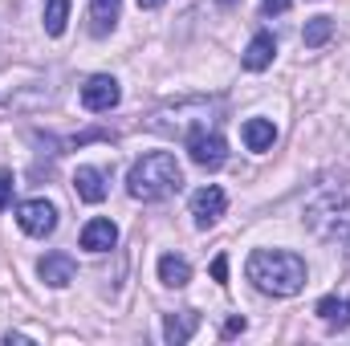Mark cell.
Instances as JSON below:
<instances>
[{
    "label": "cell",
    "instance_id": "cell-17",
    "mask_svg": "<svg viewBox=\"0 0 350 346\" xmlns=\"http://www.w3.org/2000/svg\"><path fill=\"white\" fill-rule=\"evenodd\" d=\"M330 37H334V21H330V16H314V21H306V33H301L306 49H318V45H326Z\"/></svg>",
    "mask_w": 350,
    "mask_h": 346
},
{
    "label": "cell",
    "instance_id": "cell-24",
    "mask_svg": "<svg viewBox=\"0 0 350 346\" xmlns=\"http://www.w3.org/2000/svg\"><path fill=\"white\" fill-rule=\"evenodd\" d=\"M216 4H220V8H237L241 0H216Z\"/></svg>",
    "mask_w": 350,
    "mask_h": 346
},
{
    "label": "cell",
    "instance_id": "cell-21",
    "mask_svg": "<svg viewBox=\"0 0 350 346\" xmlns=\"http://www.w3.org/2000/svg\"><path fill=\"white\" fill-rule=\"evenodd\" d=\"M212 277H216V281H228V257L212 261Z\"/></svg>",
    "mask_w": 350,
    "mask_h": 346
},
{
    "label": "cell",
    "instance_id": "cell-6",
    "mask_svg": "<svg viewBox=\"0 0 350 346\" xmlns=\"http://www.w3.org/2000/svg\"><path fill=\"white\" fill-rule=\"evenodd\" d=\"M224 208H228V196H224L216 183L200 187V191L191 196V220H196V228H212V224L224 216Z\"/></svg>",
    "mask_w": 350,
    "mask_h": 346
},
{
    "label": "cell",
    "instance_id": "cell-2",
    "mask_svg": "<svg viewBox=\"0 0 350 346\" xmlns=\"http://www.w3.org/2000/svg\"><path fill=\"white\" fill-rule=\"evenodd\" d=\"M183 187V172H179V163H175L172 151H151V155H143L131 175H126V191L135 196V200H143V204H155V200H167Z\"/></svg>",
    "mask_w": 350,
    "mask_h": 346
},
{
    "label": "cell",
    "instance_id": "cell-25",
    "mask_svg": "<svg viewBox=\"0 0 350 346\" xmlns=\"http://www.w3.org/2000/svg\"><path fill=\"white\" fill-rule=\"evenodd\" d=\"M347 245H350V241H347Z\"/></svg>",
    "mask_w": 350,
    "mask_h": 346
},
{
    "label": "cell",
    "instance_id": "cell-20",
    "mask_svg": "<svg viewBox=\"0 0 350 346\" xmlns=\"http://www.w3.org/2000/svg\"><path fill=\"white\" fill-rule=\"evenodd\" d=\"M245 326H249V322H245V318H228V322H224V330H220V334H224V338H237V334H245Z\"/></svg>",
    "mask_w": 350,
    "mask_h": 346
},
{
    "label": "cell",
    "instance_id": "cell-3",
    "mask_svg": "<svg viewBox=\"0 0 350 346\" xmlns=\"http://www.w3.org/2000/svg\"><path fill=\"white\" fill-rule=\"evenodd\" d=\"M306 228L326 245L350 241V191H322L306 204Z\"/></svg>",
    "mask_w": 350,
    "mask_h": 346
},
{
    "label": "cell",
    "instance_id": "cell-10",
    "mask_svg": "<svg viewBox=\"0 0 350 346\" xmlns=\"http://www.w3.org/2000/svg\"><path fill=\"white\" fill-rule=\"evenodd\" d=\"M273 57H277V41H273V33H257L253 41H249V49H245V70H253V74H261L273 66Z\"/></svg>",
    "mask_w": 350,
    "mask_h": 346
},
{
    "label": "cell",
    "instance_id": "cell-19",
    "mask_svg": "<svg viewBox=\"0 0 350 346\" xmlns=\"http://www.w3.org/2000/svg\"><path fill=\"white\" fill-rule=\"evenodd\" d=\"M12 187H16V179H12V172H0V212L12 204Z\"/></svg>",
    "mask_w": 350,
    "mask_h": 346
},
{
    "label": "cell",
    "instance_id": "cell-16",
    "mask_svg": "<svg viewBox=\"0 0 350 346\" xmlns=\"http://www.w3.org/2000/svg\"><path fill=\"white\" fill-rule=\"evenodd\" d=\"M277 143V127L269 118H249L245 122V147L249 151H269Z\"/></svg>",
    "mask_w": 350,
    "mask_h": 346
},
{
    "label": "cell",
    "instance_id": "cell-9",
    "mask_svg": "<svg viewBox=\"0 0 350 346\" xmlns=\"http://www.w3.org/2000/svg\"><path fill=\"white\" fill-rule=\"evenodd\" d=\"M114 245H118V228H114L106 216L90 220L86 228H82V249H86V253H110Z\"/></svg>",
    "mask_w": 350,
    "mask_h": 346
},
{
    "label": "cell",
    "instance_id": "cell-8",
    "mask_svg": "<svg viewBox=\"0 0 350 346\" xmlns=\"http://www.w3.org/2000/svg\"><path fill=\"white\" fill-rule=\"evenodd\" d=\"M37 273H41V281L49 285V289H66L74 277H78V265L70 253H45L41 265H37Z\"/></svg>",
    "mask_w": 350,
    "mask_h": 346
},
{
    "label": "cell",
    "instance_id": "cell-7",
    "mask_svg": "<svg viewBox=\"0 0 350 346\" xmlns=\"http://www.w3.org/2000/svg\"><path fill=\"white\" fill-rule=\"evenodd\" d=\"M118 98H122V90H118V82H114L110 74H94L86 86H82V106L94 110V114L114 110V106H118Z\"/></svg>",
    "mask_w": 350,
    "mask_h": 346
},
{
    "label": "cell",
    "instance_id": "cell-4",
    "mask_svg": "<svg viewBox=\"0 0 350 346\" xmlns=\"http://www.w3.org/2000/svg\"><path fill=\"white\" fill-rule=\"evenodd\" d=\"M187 155H191V163L196 168H204V172H216V168H224V159H228V143L212 131V127H200V131H191L187 139Z\"/></svg>",
    "mask_w": 350,
    "mask_h": 346
},
{
    "label": "cell",
    "instance_id": "cell-11",
    "mask_svg": "<svg viewBox=\"0 0 350 346\" xmlns=\"http://www.w3.org/2000/svg\"><path fill=\"white\" fill-rule=\"evenodd\" d=\"M118 12H122V0H90V33L106 37L118 25Z\"/></svg>",
    "mask_w": 350,
    "mask_h": 346
},
{
    "label": "cell",
    "instance_id": "cell-15",
    "mask_svg": "<svg viewBox=\"0 0 350 346\" xmlns=\"http://www.w3.org/2000/svg\"><path fill=\"white\" fill-rule=\"evenodd\" d=\"M318 318H322L330 330H347L350 326V293L347 297H322V302H318Z\"/></svg>",
    "mask_w": 350,
    "mask_h": 346
},
{
    "label": "cell",
    "instance_id": "cell-14",
    "mask_svg": "<svg viewBox=\"0 0 350 346\" xmlns=\"http://www.w3.org/2000/svg\"><path fill=\"white\" fill-rule=\"evenodd\" d=\"M159 281H163L167 289H183V285L191 281V265H187V257L163 253V257H159Z\"/></svg>",
    "mask_w": 350,
    "mask_h": 346
},
{
    "label": "cell",
    "instance_id": "cell-5",
    "mask_svg": "<svg viewBox=\"0 0 350 346\" xmlns=\"http://www.w3.org/2000/svg\"><path fill=\"white\" fill-rule=\"evenodd\" d=\"M16 224L29 232V237H53V228H57V204L53 200H25V204H16Z\"/></svg>",
    "mask_w": 350,
    "mask_h": 346
},
{
    "label": "cell",
    "instance_id": "cell-23",
    "mask_svg": "<svg viewBox=\"0 0 350 346\" xmlns=\"http://www.w3.org/2000/svg\"><path fill=\"white\" fill-rule=\"evenodd\" d=\"M163 0H139V8H159Z\"/></svg>",
    "mask_w": 350,
    "mask_h": 346
},
{
    "label": "cell",
    "instance_id": "cell-1",
    "mask_svg": "<svg viewBox=\"0 0 350 346\" xmlns=\"http://www.w3.org/2000/svg\"><path fill=\"white\" fill-rule=\"evenodd\" d=\"M245 273L269 297H293L306 289V261L289 249H257L245 265Z\"/></svg>",
    "mask_w": 350,
    "mask_h": 346
},
{
    "label": "cell",
    "instance_id": "cell-13",
    "mask_svg": "<svg viewBox=\"0 0 350 346\" xmlns=\"http://www.w3.org/2000/svg\"><path fill=\"white\" fill-rule=\"evenodd\" d=\"M74 191H78L86 204H102V200H106V175L98 172V168H78Z\"/></svg>",
    "mask_w": 350,
    "mask_h": 346
},
{
    "label": "cell",
    "instance_id": "cell-18",
    "mask_svg": "<svg viewBox=\"0 0 350 346\" xmlns=\"http://www.w3.org/2000/svg\"><path fill=\"white\" fill-rule=\"evenodd\" d=\"M66 21H70V0H45V33L49 37H62L66 33Z\"/></svg>",
    "mask_w": 350,
    "mask_h": 346
},
{
    "label": "cell",
    "instance_id": "cell-12",
    "mask_svg": "<svg viewBox=\"0 0 350 346\" xmlns=\"http://www.w3.org/2000/svg\"><path fill=\"white\" fill-rule=\"evenodd\" d=\"M196 326H200V314H196V310L167 314V318H163V338H167L172 346H179V343H187V338L196 334Z\"/></svg>",
    "mask_w": 350,
    "mask_h": 346
},
{
    "label": "cell",
    "instance_id": "cell-22",
    "mask_svg": "<svg viewBox=\"0 0 350 346\" xmlns=\"http://www.w3.org/2000/svg\"><path fill=\"white\" fill-rule=\"evenodd\" d=\"M289 8V0H265V12L269 16H277V12H285Z\"/></svg>",
    "mask_w": 350,
    "mask_h": 346
}]
</instances>
